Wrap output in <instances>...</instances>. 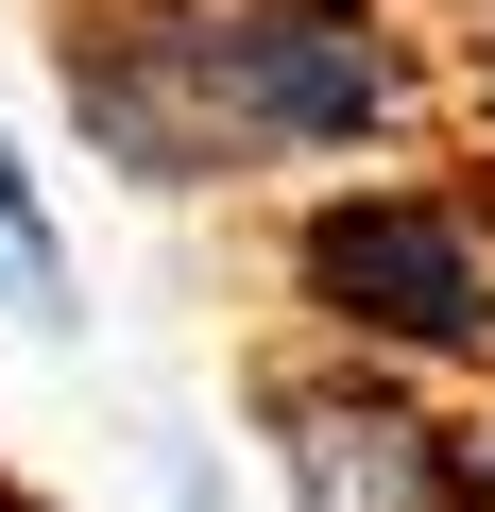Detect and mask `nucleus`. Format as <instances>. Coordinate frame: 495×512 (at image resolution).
Instances as JSON below:
<instances>
[{
	"mask_svg": "<svg viewBox=\"0 0 495 512\" xmlns=\"http://www.w3.org/2000/svg\"><path fill=\"white\" fill-rule=\"evenodd\" d=\"M274 342H342L393 376L478 393L495 376V154H376V171H308L274 205Z\"/></svg>",
	"mask_w": 495,
	"mask_h": 512,
	"instance_id": "obj_1",
	"label": "nucleus"
},
{
	"mask_svg": "<svg viewBox=\"0 0 495 512\" xmlns=\"http://www.w3.org/2000/svg\"><path fill=\"white\" fill-rule=\"evenodd\" d=\"M205 35H222V120H239V154H257V188L461 137L444 0H205Z\"/></svg>",
	"mask_w": 495,
	"mask_h": 512,
	"instance_id": "obj_2",
	"label": "nucleus"
},
{
	"mask_svg": "<svg viewBox=\"0 0 495 512\" xmlns=\"http://www.w3.org/2000/svg\"><path fill=\"white\" fill-rule=\"evenodd\" d=\"M52 103H69L86 171H120L137 205H257L205 0H52Z\"/></svg>",
	"mask_w": 495,
	"mask_h": 512,
	"instance_id": "obj_3",
	"label": "nucleus"
},
{
	"mask_svg": "<svg viewBox=\"0 0 495 512\" xmlns=\"http://www.w3.org/2000/svg\"><path fill=\"white\" fill-rule=\"evenodd\" d=\"M257 461H274V512H478L461 393L393 376V359H342V342L257 359Z\"/></svg>",
	"mask_w": 495,
	"mask_h": 512,
	"instance_id": "obj_4",
	"label": "nucleus"
},
{
	"mask_svg": "<svg viewBox=\"0 0 495 512\" xmlns=\"http://www.w3.org/2000/svg\"><path fill=\"white\" fill-rule=\"evenodd\" d=\"M0 325H69V239H52V188L18 137H0Z\"/></svg>",
	"mask_w": 495,
	"mask_h": 512,
	"instance_id": "obj_5",
	"label": "nucleus"
},
{
	"mask_svg": "<svg viewBox=\"0 0 495 512\" xmlns=\"http://www.w3.org/2000/svg\"><path fill=\"white\" fill-rule=\"evenodd\" d=\"M444 69H461V137L495 154V0H461V18H444Z\"/></svg>",
	"mask_w": 495,
	"mask_h": 512,
	"instance_id": "obj_6",
	"label": "nucleus"
},
{
	"mask_svg": "<svg viewBox=\"0 0 495 512\" xmlns=\"http://www.w3.org/2000/svg\"><path fill=\"white\" fill-rule=\"evenodd\" d=\"M461 427H478V512H495V376L461 393Z\"/></svg>",
	"mask_w": 495,
	"mask_h": 512,
	"instance_id": "obj_7",
	"label": "nucleus"
},
{
	"mask_svg": "<svg viewBox=\"0 0 495 512\" xmlns=\"http://www.w3.org/2000/svg\"><path fill=\"white\" fill-rule=\"evenodd\" d=\"M444 18H461V0H444Z\"/></svg>",
	"mask_w": 495,
	"mask_h": 512,
	"instance_id": "obj_8",
	"label": "nucleus"
}]
</instances>
